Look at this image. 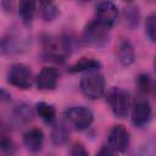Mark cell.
<instances>
[{
  "mask_svg": "<svg viewBox=\"0 0 156 156\" xmlns=\"http://www.w3.org/2000/svg\"><path fill=\"white\" fill-rule=\"evenodd\" d=\"M51 1H52V0H39V2H40L41 5H44V6L50 5V4H51Z\"/></svg>",
  "mask_w": 156,
  "mask_h": 156,
  "instance_id": "cb8c5ba5",
  "label": "cell"
},
{
  "mask_svg": "<svg viewBox=\"0 0 156 156\" xmlns=\"http://www.w3.org/2000/svg\"><path fill=\"white\" fill-rule=\"evenodd\" d=\"M95 16H96V21H99L102 24L111 28L115 24V22L117 21V17H118L117 6L110 0L101 1L96 6Z\"/></svg>",
  "mask_w": 156,
  "mask_h": 156,
  "instance_id": "ba28073f",
  "label": "cell"
},
{
  "mask_svg": "<svg viewBox=\"0 0 156 156\" xmlns=\"http://www.w3.org/2000/svg\"><path fill=\"white\" fill-rule=\"evenodd\" d=\"M151 117V107L146 100H139L134 104L132 111V121L136 127L145 126Z\"/></svg>",
  "mask_w": 156,
  "mask_h": 156,
  "instance_id": "30bf717a",
  "label": "cell"
},
{
  "mask_svg": "<svg viewBox=\"0 0 156 156\" xmlns=\"http://www.w3.org/2000/svg\"><path fill=\"white\" fill-rule=\"evenodd\" d=\"M124 1H130V0H124Z\"/></svg>",
  "mask_w": 156,
  "mask_h": 156,
  "instance_id": "4316f807",
  "label": "cell"
},
{
  "mask_svg": "<svg viewBox=\"0 0 156 156\" xmlns=\"http://www.w3.org/2000/svg\"><path fill=\"white\" fill-rule=\"evenodd\" d=\"M69 139V130L63 122H57L54 124L51 129V140L55 145L60 146L68 141Z\"/></svg>",
  "mask_w": 156,
  "mask_h": 156,
  "instance_id": "4fadbf2b",
  "label": "cell"
},
{
  "mask_svg": "<svg viewBox=\"0 0 156 156\" xmlns=\"http://www.w3.org/2000/svg\"><path fill=\"white\" fill-rule=\"evenodd\" d=\"M58 78H60V73L56 68L44 67L37 76L35 83H37L38 89L40 90H51L56 88Z\"/></svg>",
  "mask_w": 156,
  "mask_h": 156,
  "instance_id": "9c48e42d",
  "label": "cell"
},
{
  "mask_svg": "<svg viewBox=\"0 0 156 156\" xmlns=\"http://www.w3.org/2000/svg\"><path fill=\"white\" fill-rule=\"evenodd\" d=\"M79 85L82 93L91 100L101 98L105 93V79L99 73H90L83 77Z\"/></svg>",
  "mask_w": 156,
  "mask_h": 156,
  "instance_id": "7a4b0ae2",
  "label": "cell"
},
{
  "mask_svg": "<svg viewBox=\"0 0 156 156\" xmlns=\"http://www.w3.org/2000/svg\"><path fill=\"white\" fill-rule=\"evenodd\" d=\"M107 146L113 152H124L129 146V133L122 126H115L107 136Z\"/></svg>",
  "mask_w": 156,
  "mask_h": 156,
  "instance_id": "52a82bcc",
  "label": "cell"
},
{
  "mask_svg": "<svg viewBox=\"0 0 156 156\" xmlns=\"http://www.w3.org/2000/svg\"><path fill=\"white\" fill-rule=\"evenodd\" d=\"M1 5L6 13H12L15 10V0H2Z\"/></svg>",
  "mask_w": 156,
  "mask_h": 156,
  "instance_id": "603a6c76",
  "label": "cell"
},
{
  "mask_svg": "<svg viewBox=\"0 0 156 156\" xmlns=\"http://www.w3.org/2000/svg\"><path fill=\"white\" fill-rule=\"evenodd\" d=\"M7 82L20 89H29L32 85V72L24 63H13L7 74Z\"/></svg>",
  "mask_w": 156,
  "mask_h": 156,
  "instance_id": "277c9868",
  "label": "cell"
},
{
  "mask_svg": "<svg viewBox=\"0 0 156 156\" xmlns=\"http://www.w3.org/2000/svg\"><path fill=\"white\" fill-rule=\"evenodd\" d=\"M145 32L149 39L154 43H156V12L147 16L145 21Z\"/></svg>",
  "mask_w": 156,
  "mask_h": 156,
  "instance_id": "e0dca14e",
  "label": "cell"
},
{
  "mask_svg": "<svg viewBox=\"0 0 156 156\" xmlns=\"http://www.w3.org/2000/svg\"><path fill=\"white\" fill-rule=\"evenodd\" d=\"M71 154L73 156H87L88 155V151L84 149V146L82 144H76L72 150H71Z\"/></svg>",
  "mask_w": 156,
  "mask_h": 156,
  "instance_id": "7402d4cb",
  "label": "cell"
},
{
  "mask_svg": "<svg viewBox=\"0 0 156 156\" xmlns=\"http://www.w3.org/2000/svg\"><path fill=\"white\" fill-rule=\"evenodd\" d=\"M71 48L67 38H46L44 41V51L48 57L56 61L65 60Z\"/></svg>",
  "mask_w": 156,
  "mask_h": 156,
  "instance_id": "8992f818",
  "label": "cell"
},
{
  "mask_svg": "<svg viewBox=\"0 0 156 156\" xmlns=\"http://www.w3.org/2000/svg\"><path fill=\"white\" fill-rule=\"evenodd\" d=\"M15 116L20 119V121H23V122H27L29 121L32 117H33V113L30 111V108L27 106V105H18L16 106L15 108Z\"/></svg>",
  "mask_w": 156,
  "mask_h": 156,
  "instance_id": "ac0fdd59",
  "label": "cell"
},
{
  "mask_svg": "<svg viewBox=\"0 0 156 156\" xmlns=\"http://www.w3.org/2000/svg\"><path fill=\"white\" fill-rule=\"evenodd\" d=\"M138 85L140 88L141 91H150L152 89V83H151V79L147 74H140L139 78H138Z\"/></svg>",
  "mask_w": 156,
  "mask_h": 156,
  "instance_id": "d6986e66",
  "label": "cell"
},
{
  "mask_svg": "<svg viewBox=\"0 0 156 156\" xmlns=\"http://www.w3.org/2000/svg\"><path fill=\"white\" fill-rule=\"evenodd\" d=\"M0 149L1 151L4 152H7V154H12L15 151V146H13V143L10 138H7L6 135H1V140H0Z\"/></svg>",
  "mask_w": 156,
  "mask_h": 156,
  "instance_id": "ffe728a7",
  "label": "cell"
},
{
  "mask_svg": "<svg viewBox=\"0 0 156 156\" xmlns=\"http://www.w3.org/2000/svg\"><path fill=\"white\" fill-rule=\"evenodd\" d=\"M43 141H44V134L40 129L38 128H33L29 129L27 133H24L23 135V144L26 145V147L30 151H39L43 146Z\"/></svg>",
  "mask_w": 156,
  "mask_h": 156,
  "instance_id": "8fae6325",
  "label": "cell"
},
{
  "mask_svg": "<svg viewBox=\"0 0 156 156\" xmlns=\"http://www.w3.org/2000/svg\"><path fill=\"white\" fill-rule=\"evenodd\" d=\"M100 66H101V63L98 60L83 57L79 61H77L76 63H73L68 68V72H71V73H78V72H84V71H93V69L100 68Z\"/></svg>",
  "mask_w": 156,
  "mask_h": 156,
  "instance_id": "5bb4252c",
  "label": "cell"
},
{
  "mask_svg": "<svg viewBox=\"0 0 156 156\" xmlns=\"http://www.w3.org/2000/svg\"><path fill=\"white\" fill-rule=\"evenodd\" d=\"M154 65H155V68H156V57H155V62H154Z\"/></svg>",
  "mask_w": 156,
  "mask_h": 156,
  "instance_id": "d4e9b609",
  "label": "cell"
},
{
  "mask_svg": "<svg viewBox=\"0 0 156 156\" xmlns=\"http://www.w3.org/2000/svg\"><path fill=\"white\" fill-rule=\"evenodd\" d=\"M80 1H89V0H80Z\"/></svg>",
  "mask_w": 156,
  "mask_h": 156,
  "instance_id": "484cf974",
  "label": "cell"
},
{
  "mask_svg": "<svg viewBox=\"0 0 156 156\" xmlns=\"http://www.w3.org/2000/svg\"><path fill=\"white\" fill-rule=\"evenodd\" d=\"M57 15V9L54 6V5H46L44 11H43V17L46 20V21H50L52 18H55Z\"/></svg>",
  "mask_w": 156,
  "mask_h": 156,
  "instance_id": "44dd1931",
  "label": "cell"
},
{
  "mask_svg": "<svg viewBox=\"0 0 156 156\" xmlns=\"http://www.w3.org/2000/svg\"><path fill=\"white\" fill-rule=\"evenodd\" d=\"M110 27L102 24L99 21L89 22L83 30V40L87 44L94 46H104L110 39Z\"/></svg>",
  "mask_w": 156,
  "mask_h": 156,
  "instance_id": "6da1fadb",
  "label": "cell"
},
{
  "mask_svg": "<svg viewBox=\"0 0 156 156\" xmlns=\"http://www.w3.org/2000/svg\"><path fill=\"white\" fill-rule=\"evenodd\" d=\"M35 110H37V113L39 115V117L46 122V123H52L55 121V117H56V111H55V107L48 102H44V101H40L35 105Z\"/></svg>",
  "mask_w": 156,
  "mask_h": 156,
  "instance_id": "2e32d148",
  "label": "cell"
},
{
  "mask_svg": "<svg viewBox=\"0 0 156 156\" xmlns=\"http://www.w3.org/2000/svg\"><path fill=\"white\" fill-rule=\"evenodd\" d=\"M117 58L118 61L123 65V66H129L134 62V49L133 45L130 44L129 40H122L118 46H117V51H116Z\"/></svg>",
  "mask_w": 156,
  "mask_h": 156,
  "instance_id": "7c38bea8",
  "label": "cell"
},
{
  "mask_svg": "<svg viewBox=\"0 0 156 156\" xmlns=\"http://www.w3.org/2000/svg\"><path fill=\"white\" fill-rule=\"evenodd\" d=\"M35 2L37 0H20L18 12L24 23H30L35 13Z\"/></svg>",
  "mask_w": 156,
  "mask_h": 156,
  "instance_id": "9a60e30c",
  "label": "cell"
},
{
  "mask_svg": "<svg viewBox=\"0 0 156 156\" xmlns=\"http://www.w3.org/2000/svg\"><path fill=\"white\" fill-rule=\"evenodd\" d=\"M107 102L116 117L123 118L127 116L129 108V98L123 89L112 88L107 94Z\"/></svg>",
  "mask_w": 156,
  "mask_h": 156,
  "instance_id": "5b68a950",
  "label": "cell"
},
{
  "mask_svg": "<svg viewBox=\"0 0 156 156\" xmlns=\"http://www.w3.org/2000/svg\"><path fill=\"white\" fill-rule=\"evenodd\" d=\"M65 119L76 129L88 128L94 119L93 112L84 106H73L65 111Z\"/></svg>",
  "mask_w": 156,
  "mask_h": 156,
  "instance_id": "3957f363",
  "label": "cell"
}]
</instances>
